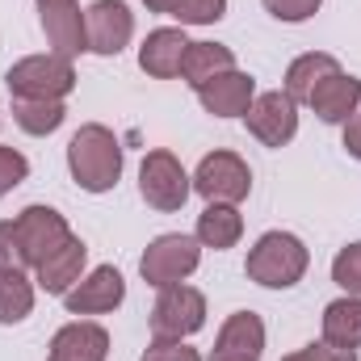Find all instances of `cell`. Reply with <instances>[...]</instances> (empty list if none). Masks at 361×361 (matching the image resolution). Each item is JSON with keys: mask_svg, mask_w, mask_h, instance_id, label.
Instances as JSON below:
<instances>
[{"mask_svg": "<svg viewBox=\"0 0 361 361\" xmlns=\"http://www.w3.org/2000/svg\"><path fill=\"white\" fill-rule=\"evenodd\" d=\"M68 173L85 193H109L122 177V143L109 126L85 122L68 143Z\"/></svg>", "mask_w": 361, "mask_h": 361, "instance_id": "obj_1", "label": "cell"}, {"mask_svg": "<svg viewBox=\"0 0 361 361\" xmlns=\"http://www.w3.org/2000/svg\"><path fill=\"white\" fill-rule=\"evenodd\" d=\"M307 265H311V252L294 231H265L248 248L244 273H248V281H257L265 290H290L307 277Z\"/></svg>", "mask_w": 361, "mask_h": 361, "instance_id": "obj_2", "label": "cell"}, {"mask_svg": "<svg viewBox=\"0 0 361 361\" xmlns=\"http://www.w3.org/2000/svg\"><path fill=\"white\" fill-rule=\"evenodd\" d=\"M4 85L13 101H63L76 89V63L47 51V55H25L4 72Z\"/></svg>", "mask_w": 361, "mask_h": 361, "instance_id": "obj_3", "label": "cell"}, {"mask_svg": "<svg viewBox=\"0 0 361 361\" xmlns=\"http://www.w3.org/2000/svg\"><path fill=\"white\" fill-rule=\"evenodd\" d=\"M206 328V294L197 286H164L152 307V341H189Z\"/></svg>", "mask_w": 361, "mask_h": 361, "instance_id": "obj_4", "label": "cell"}, {"mask_svg": "<svg viewBox=\"0 0 361 361\" xmlns=\"http://www.w3.org/2000/svg\"><path fill=\"white\" fill-rule=\"evenodd\" d=\"M139 193H143V202H147L152 210L173 214V210H180V206L189 202L193 177L180 169V160L173 152L156 147V152H147L143 164H139Z\"/></svg>", "mask_w": 361, "mask_h": 361, "instance_id": "obj_5", "label": "cell"}, {"mask_svg": "<svg viewBox=\"0 0 361 361\" xmlns=\"http://www.w3.org/2000/svg\"><path fill=\"white\" fill-rule=\"evenodd\" d=\"M202 265V244L197 235H180V231H169V235H156L139 261V273L147 286L164 290V286H177L189 273H197Z\"/></svg>", "mask_w": 361, "mask_h": 361, "instance_id": "obj_6", "label": "cell"}, {"mask_svg": "<svg viewBox=\"0 0 361 361\" xmlns=\"http://www.w3.org/2000/svg\"><path fill=\"white\" fill-rule=\"evenodd\" d=\"M193 193H202L206 202L240 206L252 193V169L235 152H210V156H202V164L193 173Z\"/></svg>", "mask_w": 361, "mask_h": 361, "instance_id": "obj_7", "label": "cell"}, {"mask_svg": "<svg viewBox=\"0 0 361 361\" xmlns=\"http://www.w3.org/2000/svg\"><path fill=\"white\" fill-rule=\"evenodd\" d=\"M13 231H17V244H21V257H25V269H38L68 235V219L55 210V206H25L17 219H13Z\"/></svg>", "mask_w": 361, "mask_h": 361, "instance_id": "obj_8", "label": "cell"}, {"mask_svg": "<svg viewBox=\"0 0 361 361\" xmlns=\"http://www.w3.org/2000/svg\"><path fill=\"white\" fill-rule=\"evenodd\" d=\"M85 34H89L92 55L114 59L135 38V13L126 8V0H92L85 8Z\"/></svg>", "mask_w": 361, "mask_h": 361, "instance_id": "obj_9", "label": "cell"}, {"mask_svg": "<svg viewBox=\"0 0 361 361\" xmlns=\"http://www.w3.org/2000/svg\"><path fill=\"white\" fill-rule=\"evenodd\" d=\"M244 122H248V135H252L257 143H265V147H286V143L298 135V105H294L281 89L257 92V101L248 105Z\"/></svg>", "mask_w": 361, "mask_h": 361, "instance_id": "obj_10", "label": "cell"}, {"mask_svg": "<svg viewBox=\"0 0 361 361\" xmlns=\"http://www.w3.org/2000/svg\"><path fill=\"white\" fill-rule=\"evenodd\" d=\"M126 298V281L114 265H97L89 277H80L68 294H63V307L68 315H109L118 311Z\"/></svg>", "mask_w": 361, "mask_h": 361, "instance_id": "obj_11", "label": "cell"}, {"mask_svg": "<svg viewBox=\"0 0 361 361\" xmlns=\"http://www.w3.org/2000/svg\"><path fill=\"white\" fill-rule=\"evenodd\" d=\"M85 265H89V244L72 231V235H68V240H63V244H59L38 269H34V286L47 290V294H59V298H63V294L80 281Z\"/></svg>", "mask_w": 361, "mask_h": 361, "instance_id": "obj_12", "label": "cell"}, {"mask_svg": "<svg viewBox=\"0 0 361 361\" xmlns=\"http://www.w3.org/2000/svg\"><path fill=\"white\" fill-rule=\"evenodd\" d=\"M197 101H202V109L214 114V118H244L248 105L257 101V80H252L248 72L231 68V72L214 76L210 85H202V89H197Z\"/></svg>", "mask_w": 361, "mask_h": 361, "instance_id": "obj_13", "label": "cell"}, {"mask_svg": "<svg viewBox=\"0 0 361 361\" xmlns=\"http://www.w3.org/2000/svg\"><path fill=\"white\" fill-rule=\"evenodd\" d=\"M109 357V332L92 319H72L51 336L47 361H105Z\"/></svg>", "mask_w": 361, "mask_h": 361, "instance_id": "obj_14", "label": "cell"}, {"mask_svg": "<svg viewBox=\"0 0 361 361\" xmlns=\"http://www.w3.org/2000/svg\"><path fill=\"white\" fill-rule=\"evenodd\" d=\"M189 51V38H185V25H160L143 38L139 47V68L156 80H177L180 76V59Z\"/></svg>", "mask_w": 361, "mask_h": 361, "instance_id": "obj_15", "label": "cell"}, {"mask_svg": "<svg viewBox=\"0 0 361 361\" xmlns=\"http://www.w3.org/2000/svg\"><path fill=\"white\" fill-rule=\"evenodd\" d=\"M42 13V30H47V42L55 55L63 59H76L89 51V34H85V13L80 4H47L38 8Z\"/></svg>", "mask_w": 361, "mask_h": 361, "instance_id": "obj_16", "label": "cell"}, {"mask_svg": "<svg viewBox=\"0 0 361 361\" xmlns=\"http://www.w3.org/2000/svg\"><path fill=\"white\" fill-rule=\"evenodd\" d=\"M307 105L319 114V122H328V126H345V122L357 114V105H361V80L357 76H349V72H336V76H328L319 89L311 92Z\"/></svg>", "mask_w": 361, "mask_h": 361, "instance_id": "obj_17", "label": "cell"}, {"mask_svg": "<svg viewBox=\"0 0 361 361\" xmlns=\"http://www.w3.org/2000/svg\"><path fill=\"white\" fill-rule=\"evenodd\" d=\"M265 353V319L257 311H235L219 328L214 357H261Z\"/></svg>", "mask_w": 361, "mask_h": 361, "instance_id": "obj_18", "label": "cell"}, {"mask_svg": "<svg viewBox=\"0 0 361 361\" xmlns=\"http://www.w3.org/2000/svg\"><path fill=\"white\" fill-rule=\"evenodd\" d=\"M336 72H345L336 55H328V51H307V55H298V59L286 68V89L281 92H286L294 105H307L311 92L319 89L328 76H336Z\"/></svg>", "mask_w": 361, "mask_h": 361, "instance_id": "obj_19", "label": "cell"}, {"mask_svg": "<svg viewBox=\"0 0 361 361\" xmlns=\"http://www.w3.org/2000/svg\"><path fill=\"white\" fill-rule=\"evenodd\" d=\"M197 244L202 248H214V252H227V248H235L240 244V235H244V214L235 210V206H227V202H206V210L197 214Z\"/></svg>", "mask_w": 361, "mask_h": 361, "instance_id": "obj_20", "label": "cell"}, {"mask_svg": "<svg viewBox=\"0 0 361 361\" xmlns=\"http://www.w3.org/2000/svg\"><path fill=\"white\" fill-rule=\"evenodd\" d=\"M231 68H235V51L231 47H223V42H189V51L180 59V80L197 92L202 85H210L214 76H223Z\"/></svg>", "mask_w": 361, "mask_h": 361, "instance_id": "obj_21", "label": "cell"}, {"mask_svg": "<svg viewBox=\"0 0 361 361\" xmlns=\"http://www.w3.org/2000/svg\"><path fill=\"white\" fill-rule=\"evenodd\" d=\"M324 341L336 349H361V298L345 294L324 307Z\"/></svg>", "mask_w": 361, "mask_h": 361, "instance_id": "obj_22", "label": "cell"}, {"mask_svg": "<svg viewBox=\"0 0 361 361\" xmlns=\"http://www.w3.org/2000/svg\"><path fill=\"white\" fill-rule=\"evenodd\" d=\"M34 290L25 269H0V324H21L34 311Z\"/></svg>", "mask_w": 361, "mask_h": 361, "instance_id": "obj_23", "label": "cell"}, {"mask_svg": "<svg viewBox=\"0 0 361 361\" xmlns=\"http://www.w3.org/2000/svg\"><path fill=\"white\" fill-rule=\"evenodd\" d=\"M13 122L25 135L42 139V135H55L68 122V105L63 101H13Z\"/></svg>", "mask_w": 361, "mask_h": 361, "instance_id": "obj_24", "label": "cell"}, {"mask_svg": "<svg viewBox=\"0 0 361 361\" xmlns=\"http://www.w3.org/2000/svg\"><path fill=\"white\" fill-rule=\"evenodd\" d=\"M169 17H177L180 25H214L227 17V0H173Z\"/></svg>", "mask_w": 361, "mask_h": 361, "instance_id": "obj_25", "label": "cell"}, {"mask_svg": "<svg viewBox=\"0 0 361 361\" xmlns=\"http://www.w3.org/2000/svg\"><path fill=\"white\" fill-rule=\"evenodd\" d=\"M332 281H336L345 294L361 298V240L345 244V248L336 252V261H332Z\"/></svg>", "mask_w": 361, "mask_h": 361, "instance_id": "obj_26", "label": "cell"}, {"mask_svg": "<svg viewBox=\"0 0 361 361\" xmlns=\"http://www.w3.org/2000/svg\"><path fill=\"white\" fill-rule=\"evenodd\" d=\"M25 177H30V160H25L17 147H4V143H0V197H8Z\"/></svg>", "mask_w": 361, "mask_h": 361, "instance_id": "obj_27", "label": "cell"}, {"mask_svg": "<svg viewBox=\"0 0 361 361\" xmlns=\"http://www.w3.org/2000/svg\"><path fill=\"white\" fill-rule=\"evenodd\" d=\"M261 4H265L269 17L286 21V25H298V21H311L324 0H261Z\"/></svg>", "mask_w": 361, "mask_h": 361, "instance_id": "obj_28", "label": "cell"}, {"mask_svg": "<svg viewBox=\"0 0 361 361\" xmlns=\"http://www.w3.org/2000/svg\"><path fill=\"white\" fill-rule=\"evenodd\" d=\"M281 361H357V349H336L328 341H315V345H302V349L286 353Z\"/></svg>", "mask_w": 361, "mask_h": 361, "instance_id": "obj_29", "label": "cell"}, {"mask_svg": "<svg viewBox=\"0 0 361 361\" xmlns=\"http://www.w3.org/2000/svg\"><path fill=\"white\" fill-rule=\"evenodd\" d=\"M139 361H202V353L189 349L185 341H152Z\"/></svg>", "mask_w": 361, "mask_h": 361, "instance_id": "obj_30", "label": "cell"}, {"mask_svg": "<svg viewBox=\"0 0 361 361\" xmlns=\"http://www.w3.org/2000/svg\"><path fill=\"white\" fill-rule=\"evenodd\" d=\"M0 269H25V257H21V244H17L13 219L0 223Z\"/></svg>", "mask_w": 361, "mask_h": 361, "instance_id": "obj_31", "label": "cell"}, {"mask_svg": "<svg viewBox=\"0 0 361 361\" xmlns=\"http://www.w3.org/2000/svg\"><path fill=\"white\" fill-rule=\"evenodd\" d=\"M345 152H349L353 160H361V105H357V114L345 122Z\"/></svg>", "mask_w": 361, "mask_h": 361, "instance_id": "obj_32", "label": "cell"}, {"mask_svg": "<svg viewBox=\"0 0 361 361\" xmlns=\"http://www.w3.org/2000/svg\"><path fill=\"white\" fill-rule=\"evenodd\" d=\"M147 4V13H169L173 8V0H143Z\"/></svg>", "mask_w": 361, "mask_h": 361, "instance_id": "obj_33", "label": "cell"}, {"mask_svg": "<svg viewBox=\"0 0 361 361\" xmlns=\"http://www.w3.org/2000/svg\"><path fill=\"white\" fill-rule=\"evenodd\" d=\"M47 4H76V0H38V8H47Z\"/></svg>", "mask_w": 361, "mask_h": 361, "instance_id": "obj_34", "label": "cell"}, {"mask_svg": "<svg viewBox=\"0 0 361 361\" xmlns=\"http://www.w3.org/2000/svg\"><path fill=\"white\" fill-rule=\"evenodd\" d=\"M210 361H261V357H210Z\"/></svg>", "mask_w": 361, "mask_h": 361, "instance_id": "obj_35", "label": "cell"}]
</instances>
